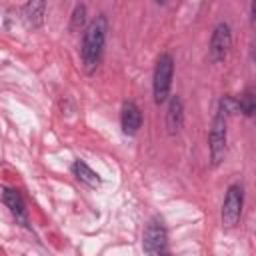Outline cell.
<instances>
[{
  "label": "cell",
  "instance_id": "obj_5",
  "mask_svg": "<svg viewBox=\"0 0 256 256\" xmlns=\"http://www.w3.org/2000/svg\"><path fill=\"white\" fill-rule=\"evenodd\" d=\"M230 48H232V28L228 22H218L208 42V60L212 64L224 62Z\"/></svg>",
  "mask_w": 256,
  "mask_h": 256
},
{
  "label": "cell",
  "instance_id": "obj_3",
  "mask_svg": "<svg viewBox=\"0 0 256 256\" xmlns=\"http://www.w3.org/2000/svg\"><path fill=\"white\" fill-rule=\"evenodd\" d=\"M226 120H228V116L218 108L214 118H212L210 132H208V152H210V164L212 166H220L224 156H226V142H228Z\"/></svg>",
  "mask_w": 256,
  "mask_h": 256
},
{
  "label": "cell",
  "instance_id": "obj_1",
  "mask_svg": "<svg viewBox=\"0 0 256 256\" xmlns=\"http://www.w3.org/2000/svg\"><path fill=\"white\" fill-rule=\"evenodd\" d=\"M108 34V20L104 14H98L90 20L82 32V46H80V60L86 74H94L102 62L104 44Z\"/></svg>",
  "mask_w": 256,
  "mask_h": 256
},
{
  "label": "cell",
  "instance_id": "obj_15",
  "mask_svg": "<svg viewBox=\"0 0 256 256\" xmlns=\"http://www.w3.org/2000/svg\"><path fill=\"white\" fill-rule=\"evenodd\" d=\"M158 6H164V4H168V0H154Z\"/></svg>",
  "mask_w": 256,
  "mask_h": 256
},
{
  "label": "cell",
  "instance_id": "obj_8",
  "mask_svg": "<svg viewBox=\"0 0 256 256\" xmlns=\"http://www.w3.org/2000/svg\"><path fill=\"white\" fill-rule=\"evenodd\" d=\"M120 126H122V132L126 136H136L138 130L142 128V110L138 108L136 102L128 100L122 104V110H120Z\"/></svg>",
  "mask_w": 256,
  "mask_h": 256
},
{
  "label": "cell",
  "instance_id": "obj_6",
  "mask_svg": "<svg viewBox=\"0 0 256 256\" xmlns=\"http://www.w3.org/2000/svg\"><path fill=\"white\" fill-rule=\"evenodd\" d=\"M142 248L146 254H166L168 252V232L160 218H150L144 234H142Z\"/></svg>",
  "mask_w": 256,
  "mask_h": 256
},
{
  "label": "cell",
  "instance_id": "obj_14",
  "mask_svg": "<svg viewBox=\"0 0 256 256\" xmlns=\"http://www.w3.org/2000/svg\"><path fill=\"white\" fill-rule=\"evenodd\" d=\"M250 24L254 26V0L250 2Z\"/></svg>",
  "mask_w": 256,
  "mask_h": 256
},
{
  "label": "cell",
  "instance_id": "obj_10",
  "mask_svg": "<svg viewBox=\"0 0 256 256\" xmlns=\"http://www.w3.org/2000/svg\"><path fill=\"white\" fill-rule=\"evenodd\" d=\"M2 200L6 204V208L10 210V214L20 222V224H28V210H26V204H24V198L18 190L14 188H4L2 190Z\"/></svg>",
  "mask_w": 256,
  "mask_h": 256
},
{
  "label": "cell",
  "instance_id": "obj_7",
  "mask_svg": "<svg viewBox=\"0 0 256 256\" xmlns=\"http://www.w3.org/2000/svg\"><path fill=\"white\" fill-rule=\"evenodd\" d=\"M184 102L178 94L168 98V106H166V132L170 136H178L184 128Z\"/></svg>",
  "mask_w": 256,
  "mask_h": 256
},
{
  "label": "cell",
  "instance_id": "obj_4",
  "mask_svg": "<svg viewBox=\"0 0 256 256\" xmlns=\"http://www.w3.org/2000/svg\"><path fill=\"white\" fill-rule=\"evenodd\" d=\"M242 206H244V188L242 184H230L224 196V204H222V226L224 228H234L240 222L242 216Z\"/></svg>",
  "mask_w": 256,
  "mask_h": 256
},
{
  "label": "cell",
  "instance_id": "obj_2",
  "mask_svg": "<svg viewBox=\"0 0 256 256\" xmlns=\"http://www.w3.org/2000/svg\"><path fill=\"white\" fill-rule=\"evenodd\" d=\"M172 74H174V58L164 52L158 56L154 74H152V96L156 104H164L170 96V86H172Z\"/></svg>",
  "mask_w": 256,
  "mask_h": 256
},
{
  "label": "cell",
  "instance_id": "obj_12",
  "mask_svg": "<svg viewBox=\"0 0 256 256\" xmlns=\"http://www.w3.org/2000/svg\"><path fill=\"white\" fill-rule=\"evenodd\" d=\"M238 112H242L248 118L254 116V112H256V98H254V90L252 88H248L240 96V100H238Z\"/></svg>",
  "mask_w": 256,
  "mask_h": 256
},
{
  "label": "cell",
  "instance_id": "obj_13",
  "mask_svg": "<svg viewBox=\"0 0 256 256\" xmlns=\"http://www.w3.org/2000/svg\"><path fill=\"white\" fill-rule=\"evenodd\" d=\"M82 28H86V6L76 4L70 16V30H82Z\"/></svg>",
  "mask_w": 256,
  "mask_h": 256
},
{
  "label": "cell",
  "instance_id": "obj_11",
  "mask_svg": "<svg viewBox=\"0 0 256 256\" xmlns=\"http://www.w3.org/2000/svg\"><path fill=\"white\" fill-rule=\"evenodd\" d=\"M70 170H72V174L76 176V180L78 182H82V184H86V186H90V188H96V186H100V176L84 162V160H74L72 162V166H70Z\"/></svg>",
  "mask_w": 256,
  "mask_h": 256
},
{
  "label": "cell",
  "instance_id": "obj_9",
  "mask_svg": "<svg viewBox=\"0 0 256 256\" xmlns=\"http://www.w3.org/2000/svg\"><path fill=\"white\" fill-rule=\"evenodd\" d=\"M46 0H26V4L22 6V20L28 28L36 30L44 26L46 20Z\"/></svg>",
  "mask_w": 256,
  "mask_h": 256
}]
</instances>
